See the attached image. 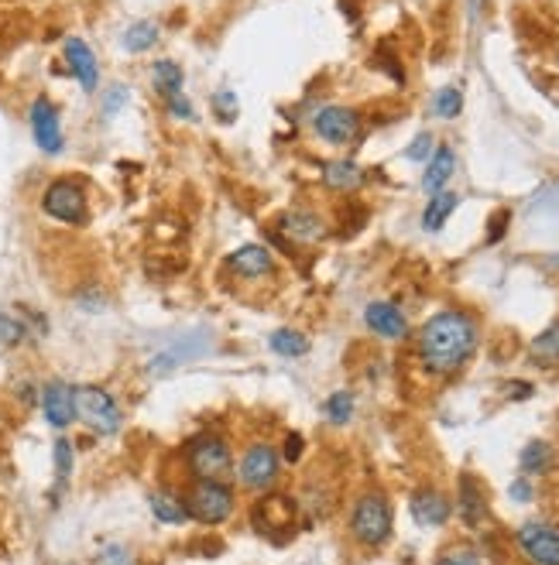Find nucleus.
Wrapping results in <instances>:
<instances>
[{
  "instance_id": "nucleus-7",
  "label": "nucleus",
  "mask_w": 559,
  "mask_h": 565,
  "mask_svg": "<svg viewBox=\"0 0 559 565\" xmlns=\"http://www.w3.org/2000/svg\"><path fill=\"white\" fill-rule=\"evenodd\" d=\"M237 476H241V487L251 490V494H265V490L275 487L278 480V452L268 446V442H254V446L244 449L241 466H237Z\"/></svg>"
},
{
  "instance_id": "nucleus-23",
  "label": "nucleus",
  "mask_w": 559,
  "mask_h": 565,
  "mask_svg": "<svg viewBox=\"0 0 559 565\" xmlns=\"http://www.w3.org/2000/svg\"><path fill=\"white\" fill-rule=\"evenodd\" d=\"M158 35H162V31H158L155 21H134L131 28L124 31L121 45H124V52L141 55V52H148V48H155Z\"/></svg>"
},
{
  "instance_id": "nucleus-37",
  "label": "nucleus",
  "mask_w": 559,
  "mask_h": 565,
  "mask_svg": "<svg viewBox=\"0 0 559 565\" xmlns=\"http://www.w3.org/2000/svg\"><path fill=\"white\" fill-rule=\"evenodd\" d=\"M508 220H511V213H508V209H501V213L491 220V233H487V240H491V244H494V240H501V237H505V226H508Z\"/></svg>"
},
{
  "instance_id": "nucleus-24",
  "label": "nucleus",
  "mask_w": 559,
  "mask_h": 565,
  "mask_svg": "<svg viewBox=\"0 0 559 565\" xmlns=\"http://www.w3.org/2000/svg\"><path fill=\"white\" fill-rule=\"evenodd\" d=\"M460 206V199L453 196V192H436L433 199H429L426 213H422V226H426L429 233H439L443 230V223L450 220V213Z\"/></svg>"
},
{
  "instance_id": "nucleus-32",
  "label": "nucleus",
  "mask_w": 559,
  "mask_h": 565,
  "mask_svg": "<svg viewBox=\"0 0 559 565\" xmlns=\"http://www.w3.org/2000/svg\"><path fill=\"white\" fill-rule=\"evenodd\" d=\"M433 110H436L443 120H453V117H457V113L463 110V93H460V90H453V86H446V90H439V93H436Z\"/></svg>"
},
{
  "instance_id": "nucleus-15",
  "label": "nucleus",
  "mask_w": 559,
  "mask_h": 565,
  "mask_svg": "<svg viewBox=\"0 0 559 565\" xmlns=\"http://www.w3.org/2000/svg\"><path fill=\"white\" fill-rule=\"evenodd\" d=\"M412 518L422 524V528H439V524L450 521V500H446L443 494H439L436 487H422L412 494Z\"/></svg>"
},
{
  "instance_id": "nucleus-36",
  "label": "nucleus",
  "mask_w": 559,
  "mask_h": 565,
  "mask_svg": "<svg viewBox=\"0 0 559 565\" xmlns=\"http://www.w3.org/2000/svg\"><path fill=\"white\" fill-rule=\"evenodd\" d=\"M165 107H169V113L175 120H196V110H193V103H189L186 96H175V100H169Z\"/></svg>"
},
{
  "instance_id": "nucleus-26",
  "label": "nucleus",
  "mask_w": 559,
  "mask_h": 565,
  "mask_svg": "<svg viewBox=\"0 0 559 565\" xmlns=\"http://www.w3.org/2000/svg\"><path fill=\"white\" fill-rule=\"evenodd\" d=\"M532 360L539 363V367H559V322H553V326L532 343Z\"/></svg>"
},
{
  "instance_id": "nucleus-18",
  "label": "nucleus",
  "mask_w": 559,
  "mask_h": 565,
  "mask_svg": "<svg viewBox=\"0 0 559 565\" xmlns=\"http://www.w3.org/2000/svg\"><path fill=\"white\" fill-rule=\"evenodd\" d=\"M278 233H285L292 244H316V240L326 233V226H323V220H319L316 213L292 209V213H285L282 220H278Z\"/></svg>"
},
{
  "instance_id": "nucleus-25",
  "label": "nucleus",
  "mask_w": 559,
  "mask_h": 565,
  "mask_svg": "<svg viewBox=\"0 0 559 565\" xmlns=\"http://www.w3.org/2000/svg\"><path fill=\"white\" fill-rule=\"evenodd\" d=\"M268 346L278 353V357L292 360V357H306L309 353V339L299 333V329H275L268 339Z\"/></svg>"
},
{
  "instance_id": "nucleus-17",
  "label": "nucleus",
  "mask_w": 559,
  "mask_h": 565,
  "mask_svg": "<svg viewBox=\"0 0 559 565\" xmlns=\"http://www.w3.org/2000/svg\"><path fill=\"white\" fill-rule=\"evenodd\" d=\"M457 507H460V518L467 528H477V524H484L487 518V497L481 490V483H477L474 473H463L460 476V494H457Z\"/></svg>"
},
{
  "instance_id": "nucleus-38",
  "label": "nucleus",
  "mask_w": 559,
  "mask_h": 565,
  "mask_svg": "<svg viewBox=\"0 0 559 565\" xmlns=\"http://www.w3.org/2000/svg\"><path fill=\"white\" fill-rule=\"evenodd\" d=\"M285 459H289V463H299L302 459V435L299 432H292L289 439H285Z\"/></svg>"
},
{
  "instance_id": "nucleus-10",
  "label": "nucleus",
  "mask_w": 559,
  "mask_h": 565,
  "mask_svg": "<svg viewBox=\"0 0 559 565\" xmlns=\"http://www.w3.org/2000/svg\"><path fill=\"white\" fill-rule=\"evenodd\" d=\"M313 131L330 144H350L361 131V113L350 107H323L313 117Z\"/></svg>"
},
{
  "instance_id": "nucleus-33",
  "label": "nucleus",
  "mask_w": 559,
  "mask_h": 565,
  "mask_svg": "<svg viewBox=\"0 0 559 565\" xmlns=\"http://www.w3.org/2000/svg\"><path fill=\"white\" fill-rule=\"evenodd\" d=\"M213 113H217V120H223V124H234L237 113H241V107H237V93L234 90L213 93Z\"/></svg>"
},
{
  "instance_id": "nucleus-19",
  "label": "nucleus",
  "mask_w": 559,
  "mask_h": 565,
  "mask_svg": "<svg viewBox=\"0 0 559 565\" xmlns=\"http://www.w3.org/2000/svg\"><path fill=\"white\" fill-rule=\"evenodd\" d=\"M453 172H457V155L443 144V148H436L433 158H429L426 175H422V189H426L429 196H436V192L446 189V182L453 179Z\"/></svg>"
},
{
  "instance_id": "nucleus-28",
  "label": "nucleus",
  "mask_w": 559,
  "mask_h": 565,
  "mask_svg": "<svg viewBox=\"0 0 559 565\" xmlns=\"http://www.w3.org/2000/svg\"><path fill=\"white\" fill-rule=\"evenodd\" d=\"M28 339V326L21 316H14V312H4L0 309V343L4 346H18Z\"/></svg>"
},
{
  "instance_id": "nucleus-29",
  "label": "nucleus",
  "mask_w": 559,
  "mask_h": 565,
  "mask_svg": "<svg viewBox=\"0 0 559 565\" xmlns=\"http://www.w3.org/2000/svg\"><path fill=\"white\" fill-rule=\"evenodd\" d=\"M93 565H138V559L121 542H103L97 548V555H93Z\"/></svg>"
},
{
  "instance_id": "nucleus-35",
  "label": "nucleus",
  "mask_w": 559,
  "mask_h": 565,
  "mask_svg": "<svg viewBox=\"0 0 559 565\" xmlns=\"http://www.w3.org/2000/svg\"><path fill=\"white\" fill-rule=\"evenodd\" d=\"M433 144H436L433 134H419L409 144V151H405V155H409V161H426V158H433Z\"/></svg>"
},
{
  "instance_id": "nucleus-31",
  "label": "nucleus",
  "mask_w": 559,
  "mask_h": 565,
  "mask_svg": "<svg viewBox=\"0 0 559 565\" xmlns=\"http://www.w3.org/2000/svg\"><path fill=\"white\" fill-rule=\"evenodd\" d=\"M69 476H73V442L59 439V442H55V483H59V487H66Z\"/></svg>"
},
{
  "instance_id": "nucleus-9",
  "label": "nucleus",
  "mask_w": 559,
  "mask_h": 565,
  "mask_svg": "<svg viewBox=\"0 0 559 565\" xmlns=\"http://www.w3.org/2000/svg\"><path fill=\"white\" fill-rule=\"evenodd\" d=\"M28 120H31V137H35V144L45 151V155H59V151L66 148L59 107H55L49 96H38V100L31 103Z\"/></svg>"
},
{
  "instance_id": "nucleus-12",
  "label": "nucleus",
  "mask_w": 559,
  "mask_h": 565,
  "mask_svg": "<svg viewBox=\"0 0 559 565\" xmlns=\"http://www.w3.org/2000/svg\"><path fill=\"white\" fill-rule=\"evenodd\" d=\"M62 55H66V66L73 72V79L83 86L86 93H97L100 86V66H97V55L93 48L83 42V38H66L62 45Z\"/></svg>"
},
{
  "instance_id": "nucleus-6",
  "label": "nucleus",
  "mask_w": 559,
  "mask_h": 565,
  "mask_svg": "<svg viewBox=\"0 0 559 565\" xmlns=\"http://www.w3.org/2000/svg\"><path fill=\"white\" fill-rule=\"evenodd\" d=\"M42 209L45 216L66 226H86V220H90V199H86L83 182L76 179H55L42 192Z\"/></svg>"
},
{
  "instance_id": "nucleus-20",
  "label": "nucleus",
  "mask_w": 559,
  "mask_h": 565,
  "mask_svg": "<svg viewBox=\"0 0 559 565\" xmlns=\"http://www.w3.org/2000/svg\"><path fill=\"white\" fill-rule=\"evenodd\" d=\"M323 185L333 192H354L364 185V172L361 165H354V161L340 158V161H326L323 165Z\"/></svg>"
},
{
  "instance_id": "nucleus-3",
  "label": "nucleus",
  "mask_w": 559,
  "mask_h": 565,
  "mask_svg": "<svg viewBox=\"0 0 559 565\" xmlns=\"http://www.w3.org/2000/svg\"><path fill=\"white\" fill-rule=\"evenodd\" d=\"M186 466L193 473V480H223V476H230V470H234L230 442L217 432L196 435L186 446Z\"/></svg>"
},
{
  "instance_id": "nucleus-1",
  "label": "nucleus",
  "mask_w": 559,
  "mask_h": 565,
  "mask_svg": "<svg viewBox=\"0 0 559 565\" xmlns=\"http://www.w3.org/2000/svg\"><path fill=\"white\" fill-rule=\"evenodd\" d=\"M477 350V322L467 312L446 309L436 312L426 326L419 329V360L429 374L450 377L474 357Z\"/></svg>"
},
{
  "instance_id": "nucleus-27",
  "label": "nucleus",
  "mask_w": 559,
  "mask_h": 565,
  "mask_svg": "<svg viewBox=\"0 0 559 565\" xmlns=\"http://www.w3.org/2000/svg\"><path fill=\"white\" fill-rule=\"evenodd\" d=\"M549 459H553V449H549L546 442H529V446L522 449V473H529V476L546 473Z\"/></svg>"
},
{
  "instance_id": "nucleus-2",
  "label": "nucleus",
  "mask_w": 559,
  "mask_h": 565,
  "mask_svg": "<svg viewBox=\"0 0 559 565\" xmlns=\"http://www.w3.org/2000/svg\"><path fill=\"white\" fill-rule=\"evenodd\" d=\"M350 535L357 545L378 548L391 538V504L385 494L371 490V494L357 497L354 511H350Z\"/></svg>"
},
{
  "instance_id": "nucleus-11",
  "label": "nucleus",
  "mask_w": 559,
  "mask_h": 565,
  "mask_svg": "<svg viewBox=\"0 0 559 565\" xmlns=\"http://www.w3.org/2000/svg\"><path fill=\"white\" fill-rule=\"evenodd\" d=\"M42 411L45 422L52 429H66V425L76 422V387L62 384V381H49L42 387Z\"/></svg>"
},
{
  "instance_id": "nucleus-21",
  "label": "nucleus",
  "mask_w": 559,
  "mask_h": 565,
  "mask_svg": "<svg viewBox=\"0 0 559 565\" xmlns=\"http://www.w3.org/2000/svg\"><path fill=\"white\" fill-rule=\"evenodd\" d=\"M151 83H155L158 96H162V100L169 103V100H175V96H182V83H186V72H182L179 62L158 59L155 66H151Z\"/></svg>"
},
{
  "instance_id": "nucleus-5",
  "label": "nucleus",
  "mask_w": 559,
  "mask_h": 565,
  "mask_svg": "<svg viewBox=\"0 0 559 565\" xmlns=\"http://www.w3.org/2000/svg\"><path fill=\"white\" fill-rule=\"evenodd\" d=\"M186 511L193 521L217 528L234 514V490L223 480H196L193 490L186 494Z\"/></svg>"
},
{
  "instance_id": "nucleus-4",
  "label": "nucleus",
  "mask_w": 559,
  "mask_h": 565,
  "mask_svg": "<svg viewBox=\"0 0 559 565\" xmlns=\"http://www.w3.org/2000/svg\"><path fill=\"white\" fill-rule=\"evenodd\" d=\"M76 418L97 435H117L124 425V411L114 401V394L93 384L76 387Z\"/></svg>"
},
{
  "instance_id": "nucleus-34",
  "label": "nucleus",
  "mask_w": 559,
  "mask_h": 565,
  "mask_svg": "<svg viewBox=\"0 0 559 565\" xmlns=\"http://www.w3.org/2000/svg\"><path fill=\"white\" fill-rule=\"evenodd\" d=\"M436 565H481V555H477L474 548L460 545V548H450V552L439 555Z\"/></svg>"
},
{
  "instance_id": "nucleus-14",
  "label": "nucleus",
  "mask_w": 559,
  "mask_h": 565,
  "mask_svg": "<svg viewBox=\"0 0 559 565\" xmlns=\"http://www.w3.org/2000/svg\"><path fill=\"white\" fill-rule=\"evenodd\" d=\"M364 322H367V329L381 339H405V333H409L405 312L391 302H371L364 309Z\"/></svg>"
},
{
  "instance_id": "nucleus-22",
  "label": "nucleus",
  "mask_w": 559,
  "mask_h": 565,
  "mask_svg": "<svg viewBox=\"0 0 559 565\" xmlns=\"http://www.w3.org/2000/svg\"><path fill=\"white\" fill-rule=\"evenodd\" d=\"M151 514H155V521H162V524H186V521H193L189 518V511H186V497H175L169 494V490H158V494H151Z\"/></svg>"
},
{
  "instance_id": "nucleus-13",
  "label": "nucleus",
  "mask_w": 559,
  "mask_h": 565,
  "mask_svg": "<svg viewBox=\"0 0 559 565\" xmlns=\"http://www.w3.org/2000/svg\"><path fill=\"white\" fill-rule=\"evenodd\" d=\"M227 268L237 274V278H247V281H258V278H268L275 274V254L261 244H244L237 250H230L227 257Z\"/></svg>"
},
{
  "instance_id": "nucleus-30",
  "label": "nucleus",
  "mask_w": 559,
  "mask_h": 565,
  "mask_svg": "<svg viewBox=\"0 0 559 565\" xmlns=\"http://www.w3.org/2000/svg\"><path fill=\"white\" fill-rule=\"evenodd\" d=\"M326 415H330L333 425H347L350 415H354V394L350 391H337L326 401Z\"/></svg>"
},
{
  "instance_id": "nucleus-16",
  "label": "nucleus",
  "mask_w": 559,
  "mask_h": 565,
  "mask_svg": "<svg viewBox=\"0 0 559 565\" xmlns=\"http://www.w3.org/2000/svg\"><path fill=\"white\" fill-rule=\"evenodd\" d=\"M210 350V339H182V343H172L169 350H162L158 357H151V374H169V370L175 367H182V363H189V360H196V357H203V353Z\"/></svg>"
},
{
  "instance_id": "nucleus-8",
  "label": "nucleus",
  "mask_w": 559,
  "mask_h": 565,
  "mask_svg": "<svg viewBox=\"0 0 559 565\" xmlns=\"http://www.w3.org/2000/svg\"><path fill=\"white\" fill-rule=\"evenodd\" d=\"M515 542L532 565H559V524L525 521L515 531Z\"/></svg>"
},
{
  "instance_id": "nucleus-40",
  "label": "nucleus",
  "mask_w": 559,
  "mask_h": 565,
  "mask_svg": "<svg viewBox=\"0 0 559 565\" xmlns=\"http://www.w3.org/2000/svg\"><path fill=\"white\" fill-rule=\"evenodd\" d=\"M127 100V90L124 86H110V96H107V113H114L121 103Z\"/></svg>"
},
{
  "instance_id": "nucleus-39",
  "label": "nucleus",
  "mask_w": 559,
  "mask_h": 565,
  "mask_svg": "<svg viewBox=\"0 0 559 565\" xmlns=\"http://www.w3.org/2000/svg\"><path fill=\"white\" fill-rule=\"evenodd\" d=\"M508 494H511V500H532L529 480H525V476H522V480H515V483H511V487H508Z\"/></svg>"
}]
</instances>
